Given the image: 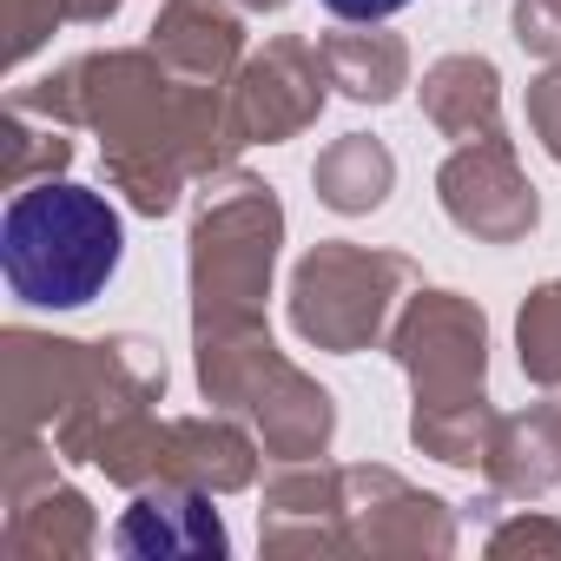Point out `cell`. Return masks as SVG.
Returning a JSON list of instances; mask_svg holds the SVG:
<instances>
[{
    "label": "cell",
    "mask_w": 561,
    "mask_h": 561,
    "mask_svg": "<svg viewBox=\"0 0 561 561\" xmlns=\"http://www.w3.org/2000/svg\"><path fill=\"white\" fill-rule=\"evenodd\" d=\"M324 8H331L337 21H390V14L410 8V0H324Z\"/></svg>",
    "instance_id": "cell-2"
},
{
    "label": "cell",
    "mask_w": 561,
    "mask_h": 561,
    "mask_svg": "<svg viewBox=\"0 0 561 561\" xmlns=\"http://www.w3.org/2000/svg\"><path fill=\"white\" fill-rule=\"evenodd\" d=\"M126 225L87 185H34L0 211V271L8 291L34 311H73L106 291L119 271Z\"/></svg>",
    "instance_id": "cell-1"
}]
</instances>
